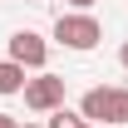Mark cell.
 <instances>
[{
    "instance_id": "obj_11",
    "label": "cell",
    "mask_w": 128,
    "mask_h": 128,
    "mask_svg": "<svg viewBox=\"0 0 128 128\" xmlns=\"http://www.w3.org/2000/svg\"><path fill=\"white\" fill-rule=\"evenodd\" d=\"M30 5H40V0H30Z\"/></svg>"
},
{
    "instance_id": "obj_1",
    "label": "cell",
    "mask_w": 128,
    "mask_h": 128,
    "mask_svg": "<svg viewBox=\"0 0 128 128\" xmlns=\"http://www.w3.org/2000/svg\"><path fill=\"white\" fill-rule=\"evenodd\" d=\"M79 118L84 123H108V128H128V89L118 84H98L79 98Z\"/></svg>"
},
{
    "instance_id": "obj_2",
    "label": "cell",
    "mask_w": 128,
    "mask_h": 128,
    "mask_svg": "<svg viewBox=\"0 0 128 128\" xmlns=\"http://www.w3.org/2000/svg\"><path fill=\"white\" fill-rule=\"evenodd\" d=\"M54 40H59L64 49H94L98 40H104V25H98L89 10H69V15L54 20Z\"/></svg>"
},
{
    "instance_id": "obj_7",
    "label": "cell",
    "mask_w": 128,
    "mask_h": 128,
    "mask_svg": "<svg viewBox=\"0 0 128 128\" xmlns=\"http://www.w3.org/2000/svg\"><path fill=\"white\" fill-rule=\"evenodd\" d=\"M0 128H20V118H10V113H0Z\"/></svg>"
},
{
    "instance_id": "obj_3",
    "label": "cell",
    "mask_w": 128,
    "mask_h": 128,
    "mask_svg": "<svg viewBox=\"0 0 128 128\" xmlns=\"http://www.w3.org/2000/svg\"><path fill=\"white\" fill-rule=\"evenodd\" d=\"M20 94H25V108L49 113V108H59V104H64V79H59V74H44V69H40L34 79H25V89H20Z\"/></svg>"
},
{
    "instance_id": "obj_9",
    "label": "cell",
    "mask_w": 128,
    "mask_h": 128,
    "mask_svg": "<svg viewBox=\"0 0 128 128\" xmlns=\"http://www.w3.org/2000/svg\"><path fill=\"white\" fill-rule=\"evenodd\" d=\"M118 64H123V69H128V44H123V49H118Z\"/></svg>"
},
{
    "instance_id": "obj_4",
    "label": "cell",
    "mask_w": 128,
    "mask_h": 128,
    "mask_svg": "<svg viewBox=\"0 0 128 128\" xmlns=\"http://www.w3.org/2000/svg\"><path fill=\"white\" fill-rule=\"evenodd\" d=\"M10 59H15L20 69H44V64H49V44H44V34H34V30H15V34H10Z\"/></svg>"
},
{
    "instance_id": "obj_6",
    "label": "cell",
    "mask_w": 128,
    "mask_h": 128,
    "mask_svg": "<svg viewBox=\"0 0 128 128\" xmlns=\"http://www.w3.org/2000/svg\"><path fill=\"white\" fill-rule=\"evenodd\" d=\"M44 128H84V118H79L74 108L59 104V108H49V123H44Z\"/></svg>"
},
{
    "instance_id": "obj_8",
    "label": "cell",
    "mask_w": 128,
    "mask_h": 128,
    "mask_svg": "<svg viewBox=\"0 0 128 128\" xmlns=\"http://www.w3.org/2000/svg\"><path fill=\"white\" fill-rule=\"evenodd\" d=\"M69 5H74V10H89V5H94V0H69Z\"/></svg>"
},
{
    "instance_id": "obj_5",
    "label": "cell",
    "mask_w": 128,
    "mask_h": 128,
    "mask_svg": "<svg viewBox=\"0 0 128 128\" xmlns=\"http://www.w3.org/2000/svg\"><path fill=\"white\" fill-rule=\"evenodd\" d=\"M25 89V69H20L15 59H0V94L10 98V94H20Z\"/></svg>"
},
{
    "instance_id": "obj_10",
    "label": "cell",
    "mask_w": 128,
    "mask_h": 128,
    "mask_svg": "<svg viewBox=\"0 0 128 128\" xmlns=\"http://www.w3.org/2000/svg\"><path fill=\"white\" fill-rule=\"evenodd\" d=\"M20 128H40V123H20Z\"/></svg>"
}]
</instances>
